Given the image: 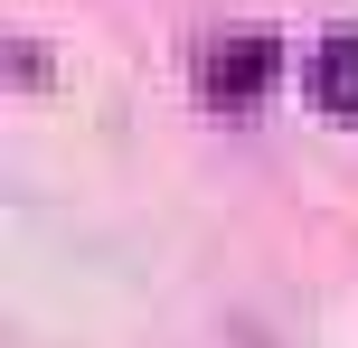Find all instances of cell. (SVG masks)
Listing matches in <instances>:
<instances>
[{"label": "cell", "mask_w": 358, "mask_h": 348, "mask_svg": "<svg viewBox=\"0 0 358 348\" xmlns=\"http://www.w3.org/2000/svg\"><path fill=\"white\" fill-rule=\"evenodd\" d=\"M273 75H283V47H273V38H227V47H208V104L245 113Z\"/></svg>", "instance_id": "cell-1"}, {"label": "cell", "mask_w": 358, "mask_h": 348, "mask_svg": "<svg viewBox=\"0 0 358 348\" xmlns=\"http://www.w3.org/2000/svg\"><path fill=\"white\" fill-rule=\"evenodd\" d=\"M311 104L340 113V123H358V38H349V29L311 47Z\"/></svg>", "instance_id": "cell-2"}]
</instances>
